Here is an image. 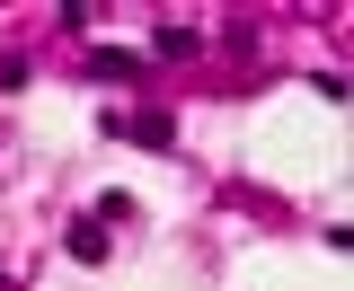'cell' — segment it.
<instances>
[{
	"mask_svg": "<svg viewBox=\"0 0 354 291\" xmlns=\"http://www.w3.org/2000/svg\"><path fill=\"white\" fill-rule=\"evenodd\" d=\"M71 256H80V265H97V256H106V221H97V212H88V221H71Z\"/></svg>",
	"mask_w": 354,
	"mask_h": 291,
	"instance_id": "277c9868",
	"label": "cell"
},
{
	"mask_svg": "<svg viewBox=\"0 0 354 291\" xmlns=\"http://www.w3.org/2000/svg\"><path fill=\"white\" fill-rule=\"evenodd\" d=\"M151 53H160V62H195V53H204V36H195V27H160V36H151Z\"/></svg>",
	"mask_w": 354,
	"mask_h": 291,
	"instance_id": "7a4b0ae2",
	"label": "cell"
},
{
	"mask_svg": "<svg viewBox=\"0 0 354 291\" xmlns=\"http://www.w3.org/2000/svg\"><path fill=\"white\" fill-rule=\"evenodd\" d=\"M115 132H133V141H151V150H169V141H177V124L160 115V106H142V115H124Z\"/></svg>",
	"mask_w": 354,
	"mask_h": 291,
	"instance_id": "6da1fadb",
	"label": "cell"
},
{
	"mask_svg": "<svg viewBox=\"0 0 354 291\" xmlns=\"http://www.w3.org/2000/svg\"><path fill=\"white\" fill-rule=\"evenodd\" d=\"M88 71H97V80H142L151 62H142V53H115V44H97V53H88Z\"/></svg>",
	"mask_w": 354,
	"mask_h": 291,
	"instance_id": "3957f363",
	"label": "cell"
}]
</instances>
